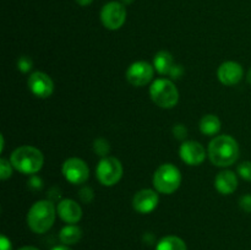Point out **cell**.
<instances>
[{"instance_id":"25","label":"cell","mask_w":251,"mask_h":250,"mask_svg":"<svg viewBox=\"0 0 251 250\" xmlns=\"http://www.w3.org/2000/svg\"><path fill=\"white\" fill-rule=\"evenodd\" d=\"M239 206L244 212L251 213V195L247 194V195H243L239 199Z\"/></svg>"},{"instance_id":"6","label":"cell","mask_w":251,"mask_h":250,"mask_svg":"<svg viewBox=\"0 0 251 250\" xmlns=\"http://www.w3.org/2000/svg\"><path fill=\"white\" fill-rule=\"evenodd\" d=\"M122 162L115 157H103L96 168V175L100 183L104 186H114L123 176Z\"/></svg>"},{"instance_id":"13","label":"cell","mask_w":251,"mask_h":250,"mask_svg":"<svg viewBox=\"0 0 251 250\" xmlns=\"http://www.w3.org/2000/svg\"><path fill=\"white\" fill-rule=\"evenodd\" d=\"M244 76L243 66L237 61H225L217 70V77L225 86H235Z\"/></svg>"},{"instance_id":"14","label":"cell","mask_w":251,"mask_h":250,"mask_svg":"<svg viewBox=\"0 0 251 250\" xmlns=\"http://www.w3.org/2000/svg\"><path fill=\"white\" fill-rule=\"evenodd\" d=\"M56 213L68 225H75L82 218V208L75 200L71 199L61 200L56 207Z\"/></svg>"},{"instance_id":"19","label":"cell","mask_w":251,"mask_h":250,"mask_svg":"<svg viewBox=\"0 0 251 250\" xmlns=\"http://www.w3.org/2000/svg\"><path fill=\"white\" fill-rule=\"evenodd\" d=\"M156 250H188V247L181 238L176 235H167L157 243Z\"/></svg>"},{"instance_id":"8","label":"cell","mask_w":251,"mask_h":250,"mask_svg":"<svg viewBox=\"0 0 251 250\" xmlns=\"http://www.w3.org/2000/svg\"><path fill=\"white\" fill-rule=\"evenodd\" d=\"M126 20L125 5L118 1H110L105 4L100 10V21L103 26L110 31L119 29Z\"/></svg>"},{"instance_id":"28","label":"cell","mask_w":251,"mask_h":250,"mask_svg":"<svg viewBox=\"0 0 251 250\" xmlns=\"http://www.w3.org/2000/svg\"><path fill=\"white\" fill-rule=\"evenodd\" d=\"M0 250H12L11 242L7 237L5 235H1L0 237Z\"/></svg>"},{"instance_id":"23","label":"cell","mask_w":251,"mask_h":250,"mask_svg":"<svg viewBox=\"0 0 251 250\" xmlns=\"http://www.w3.org/2000/svg\"><path fill=\"white\" fill-rule=\"evenodd\" d=\"M237 172L238 174L244 179V180L251 181V162L250 161L242 162V163L238 166Z\"/></svg>"},{"instance_id":"2","label":"cell","mask_w":251,"mask_h":250,"mask_svg":"<svg viewBox=\"0 0 251 250\" xmlns=\"http://www.w3.org/2000/svg\"><path fill=\"white\" fill-rule=\"evenodd\" d=\"M56 208L49 200H39L31 206L27 213V225L37 234H43L53 227Z\"/></svg>"},{"instance_id":"31","label":"cell","mask_w":251,"mask_h":250,"mask_svg":"<svg viewBox=\"0 0 251 250\" xmlns=\"http://www.w3.org/2000/svg\"><path fill=\"white\" fill-rule=\"evenodd\" d=\"M50 250H71V249L68 247V245H56V247H54L53 249Z\"/></svg>"},{"instance_id":"10","label":"cell","mask_w":251,"mask_h":250,"mask_svg":"<svg viewBox=\"0 0 251 250\" xmlns=\"http://www.w3.org/2000/svg\"><path fill=\"white\" fill-rule=\"evenodd\" d=\"M29 91L38 98H48L54 92V82L50 76L42 71L31 74L27 80Z\"/></svg>"},{"instance_id":"5","label":"cell","mask_w":251,"mask_h":250,"mask_svg":"<svg viewBox=\"0 0 251 250\" xmlns=\"http://www.w3.org/2000/svg\"><path fill=\"white\" fill-rule=\"evenodd\" d=\"M153 186L158 193L171 195L179 189L181 184V173L178 167L172 163H164L156 169L153 174Z\"/></svg>"},{"instance_id":"15","label":"cell","mask_w":251,"mask_h":250,"mask_svg":"<svg viewBox=\"0 0 251 250\" xmlns=\"http://www.w3.org/2000/svg\"><path fill=\"white\" fill-rule=\"evenodd\" d=\"M215 188L222 195H230L238 188V178L234 172L222 171L215 178Z\"/></svg>"},{"instance_id":"4","label":"cell","mask_w":251,"mask_h":250,"mask_svg":"<svg viewBox=\"0 0 251 250\" xmlns=\"http://www.w3.org/2000/svg\"><path fill=\"white\" fill-rule=\"evenodd\" d=\"M150 96L154 104L163 109L174 108L179 102V91L168 78H157L150 86Z\"/></svg>"},{"instance_id":"7","label":"cell","mask_w":251,"mask_h":250,"mask_svg":"<svg viewBox=\"0 0 251 250\" xmlns=\"http://www.w3.org/2000/svg\"><path fill=\"white\" fill-rule=\"evenodd\" d=\"M61 172H63L64 178L74 185L85 184L90 178V168L87 163L77 157H71L66 159L61 167Z\"/></svg>"},{"instance_id":"18","label":"cell","mask_w":251,"mask_h":250,"mask_svg":"<svg viewBox=\"0 0 251 250\" xmlns=\"http://www.w3.org/2000/svg\"><path fill=\"white\" fill-rule=\"evenodd\" d=\"M200 131L207 136L217 135L221 130V120L215 114H206L200 120Z\"/></svg>"},{"instance_id":"12","label":"cell","mask_w":251,"mask_h":250,"mask_svg":"<svg viewBox=\"0 0 251 250\" xmlns=\"http://www.w3.org/2000/svg\"><path fill=\"white\" fill-rule=\"evenodd\" d=\"M158 194L152 189H142L135 194L132 199V207L141 215H147L154 211L158 205Z\"/></svg>"},{"instance_id":"21","label":"cell","mask_w":251,"mask_h":250,"mask_svg":"<svg viewBox=\"0 0 251 250\" xmlns=\"http://www.w3.org/2000/svg\"><path fill=\"white\" fill-rule=\"evenodd\" d=\"M12 175V164L5 158L0 159V178L1 180H6Z\"/></svg>"},{"instance_id":"16","label":"cell","mask_w":251,"mask_h":250,"mask_svg":"<svg viewBox=\"0 0 251 250\" xmlns=\"http://www.w3.org/2000/svg\"><path fill=\"white\" fill-rule=\"evenodd\" d=\"M174 66V59L169 51L161 50L154 55L153 68L161 75H169L172 68Z\"/></svg>"},{"instance_id":"9","label":"cell","mask_w":251,"mask_h":250,"mask_svg":"<svg viewBox=\"0 0 251 250\" xmlns=\"http://www.w3.org/2000/svg\"><path fill=\"white\" fill-rule=\"evenodd\" d=\"M154 75V68L147 61H135L127 68L126 80L135 87H144L151 82Z\"/></svg>"},{"instance_id":"33","label":"cell","mask_w":251,"mask_h":250,"mask_svg":"<svg viewBox=\"0 0 251 250\" xmlns=\"http://www.w3.org/2000/svg\"><path fill=\"white\" fill-rule=\"evenodd\" d=\"M120 2H122L123 5H130L134 2V0H120Z\"/></svg>"},{"instance_id":"30","label":"cell","mask_w":251,"mask_h":250,"mask_svg":"<svg viewBox=\"0 0 251 250\" xmlns=\"http://www.w3.org/2000/svg\"><path fill=\"white\" fill-rule=\"evenodd\" d=\"M77 1L78 5H81V6H87V5L92 4L93 0H76Z\"/></svg>"},{"instance_id":"27","label":"cell","mask_w":251,"mask_h":250,"mask_svg":"<svg viewBox=\"0 0 251 250\" xmlns=\"http://www.w3.org/2000/svg\"><path fill=\"white\" fill-rule=\"evenodd\" d=\"M184 74V68L181 65H174L173 68H172L171 73H169V76H171L172 78H180L181 76H183Z\"/></svg>"},{"instance_id":"24","label":"cell","mask_w":251,"mask_h":250,"mask_svg":"<svg viewBox=\"0 0 251 250\" xmlns=\"http://www.w3.org/2000/svg\"><path fill=\"white\" fill-rule=\"evenodd\" d=\"M78 196H80V200L85 203H90L91 201L95 198V191L91 186H83L78 191Z\"/></svg>"},{"instance_id":"1","label":"cell","mask_w":251,"mask_h":250,"mask_svg":"<svg viewBox=\"0 0 251 250\" xmlns=\"http://www.w3.org/2000/svg\"><path fill=\"white\" fill-rule=\"evenodd\" d=\"M239 145L229 135H218L208 145L207 153L212 164L217 167H229L239 158Z\"/></svg>"},{"instance_id":"20","label":"cell","mask_w":251,"mask_h":250,"mask_svg":"<svg viewBox=\"0 0 251 250\" xmlns=\"http://www.w3.org/2000/svg\"><path fill=\"white\" fill-rule=\"evenodd\" d=\"M93 151L96 152V154L100 157H107L108 153L110 152V145L103 137H98L93 142Z\"/></svg>"},{"instance_id":"22","label":"cell","mask_w":251,"mask_h":250,"mask_svg":"<svg viewBox=\"0 0 251 250\" xmlns=\"http://www.w3.org/2000/svg\"><path fill=\"white\" fill-rule=\"evenodd\" d=\"M32 68H33V61H32V59L29 56L22 55L17 59V69L21 73H28Z\"/></svg>"},{"instance_id":"11","label":"cell","mask_w":251,"mask_h":250,"mask_svg":"<svg viewBox=\"0 0 251 250\" xmlns=\"http://www.w3.org/2000/svg\"><path fill=\"white\" fill-rule=\"evenodd\" d=\"M179 154L184 163L189 166H200L206 158V150L198 141H184L179 149Z\"/></svg>"},{"instance_id":"17","label":"cell","mask_w":251,"mask_h":250,"mask_svg":"<svg viewBox=\"0 0 251 250\" xmlns=\"http://www.w3.org/2000/svg\"><path fill=\"white\" fill-rule=\"evenodd\" d=\"M82 238V229L75 225H68L61 228L59 233V239L64 245H74Z\"/></svg>"},{"instance_id":"32","label":"cell","mask_w":251,"mask_h":250,"mask_svg":"<svg viewBox=\"0 0 251 250\" xmlns=\"http://www.w3.org/2000/svg\"><path fill=\"white\" fill-rule=\"evenodd\" d=\"M19 250H39V249H38V248H36V247H29V245H27V247L20 248Z\"/></svg>"},{"instance_id":"29","label":"cell","mask_w":251,"mask_h":250,"mask_svg":"<svg viewBox=\"0 0 251 250\" xmlns=\"http://www.w3.org/2000/svg\"><path fill=\"white\" fill-rule=\"evenodd\" d=\"M28 185L31 186L32 189H41L42 186H43V184H42V179H39L38 176L33 175L31 179H29Z\"/></svg>"},{"instance_id":"3","label":"cell","mask_w":251,"mask_h":250,"mask_svg":"<svg viewBox=\"0 0 251 250\" xmlns=\"http://www.w3.org/2000/svg\"><path fill=\"white\" fill-rule=\"evenodd\" d=\"M12 167L17 172L27 175H33L38 173L44 163L43 153L38 149L29 145L20 146L15 150L10 157Z\"/></svg>"},{"instance_id":"26","label":"cell","mask_w":251,"mask_h":250,"mask_svg":"<svg viewBox=\"0 0 251 250\" xmlns=\"http://www.w3.org/2000/svg\"><path fill=\"white\" fill-rule=\"evenodd\" d=\"M173 135L176 136V139L184 140L186 135H188V130H186V127L183 124H176L173 127Z\"/></svg>"},{"instance_id":"34","label":"cell","mask_w":251,"mask_h":250,"mask_svg":"<svg viewBox=\"0 0 251 250\" xmlns=\"http://www.w3.org/2000/svg\"><path fill=\"white\" fill-rule=\"evenodd\" d=\"M247 80H248V82H249L251 85V69H250L249 73H248V75H247Z\"/></svg>"}]
</instances>
